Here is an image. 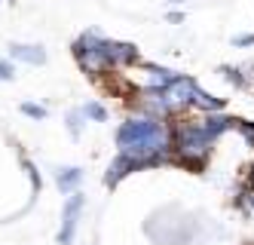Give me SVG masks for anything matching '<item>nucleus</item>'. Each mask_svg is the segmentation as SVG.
Here are the masks:
<instances>
[{
	"mask_svg": "<svg viewBox=\"0 0 254 245\" xmlns=\"http://www.w3.org/2000/svg\"><path fill=\"white\" fill-rule=\"evenodd\" d=\"M80 209H83V196H70L64 202V221H62V233H59V242L62 245H70L74 242V230H77V218H80Z\"/></svg>",
	"mask_w": 254,
	"mask_h": 245,
	"instance_id": "nucleus-1",
	"label": "nucleus"
},
{
	"mask_svg": "<svg viewBox=\"0 0 254 245\" xmlns=\"http://www.w3.org/2000/svg\"><path fill=\"white\" fill-rule=\"evenodd\" d=\"M80 178H83V172H80V168H64V172H59V190L62 193H70V190H74V187L80 184Z\"/></svg>",
	"mask_w": 254,
	"mask_h": 245,
	"instance_id": "nucleus-2",
	"label": "nucleus"
}]
</instances>
